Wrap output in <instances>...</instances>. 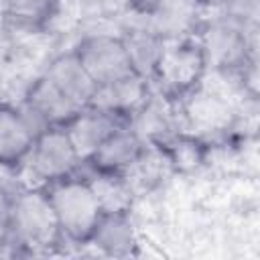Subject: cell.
Here are the masks:
<instances>
[{
  "instance_id": "6da1fadb",
  "label": "cell",
  "mask_w": 260,
  "mask_h": 260,
  "mask_svg": "<svg viewBox=\"0 0 260 260\" xmlns=\"http://www.w3.org/2000/svg\"><path fill=\"white\" fill-rule=\"evenodd\" d=\"M63 234L47 189H24L12 195L8 242L30 252H45L61 244Z\"/></svg>"
},
{
  "instance_id": "7a4b0ae2",
  "label": "cell",
  "mask_w": 260,
  "mask_h": 260,
  "mask_svg": "<svg viewBox=\"0 0 260 260\" xmlns=\"http://www.w3.org/2000/svg\"><path fill=\"white\" fill-rule=\"evenodd\" d=\"M63 238L75 244H87L100 217L102 205L87 179L67 177L47 187Z\"/></svg>"
},
{
  "instance_id": "3957f363",
  "label": "cell",
  "mask_w": 260,
  "mask_h": 260,
  "mask_svg": "<svg viewBox=\"0 0 260 260\" xmlns=\"http://www.w3.org/2000/svg\"><path fill=\"white\" fill-rule=\"evenodd\" d=\"M205 69L207 63L199 41H191V39L165 41L162 55L150 79L158 81L160 91L165 95L183 98L195 91Z\"/></svg>"
},
{
  "instance_id": "277c9868",
  "label": "cell",
  "mask_w": 260,
  "mask_h": 260,
  "mask_svg": "<svg viewBox=\"0 0 260 260\" xmlns=\"http://www.w3.org/2000/svg\"><path fill=\"white\" fill-rule=\"evenodd\" d=\"M30 173L43 183L51 185L61 179L75 175L77 167L83 162L77 154L65 128H47L35 136L32 146L24 158Z\"/></svg>"
},
{
  "instance_id": "5b68a950",
  "label": "cell",
  "mask_w": 260,
  "mask_h": 260,
  "mask_svg": "<svg viewBox=\"0 0 260 260\" xmlns=\"http://www.w3.org/2000/svg\"><path fill=\"white\" fill-rule=\"evenodd\" d=\"M250 28L254 26H244L228 18L211 22L203 30L199 41L207 67L211 65L219 71L246 69V65H250L254 49Z\"/></svg>"
},
{
  "instance_id": "8992f818",
  "label": "cell",
  "mask_w": 260,
  "mask_h": 260,
  "mask_svg": "<svg viewBox=\"0 0 260 260\" xmlns=\"http://www.w3.org/2000/svg\"><path fill=\"white\" fill-rule=\"evenodd\" d=\"M75 55L79 57L95 85H104L124 75L136 73L122 37L116 35H89L77 45Z\"/></svg>"
},
{
  "instance_id": "52a82bcc",
  "label": "cell",
  "mask_w": 260,
  "mask_h": 260,
  "mask_svg": "<svg viewBox=\"0 0 260 260\" xmlns=\"http://www.w3.org/2000/svg\"><path fill=\"white\" fill-rule=\"evenodd\" d=\"M150 95L152 93H150L148 79L142 77L140 73H130L110 83L98 85L89 106L116 114L130 122V118L148 102Z\"/></svg>"
},
{
  "instance_id": "ba28073f",
  "label": "cell",
  "mask_w": 260,
  "mask_h": 260,
  "mask_svg": "<svg viewBox=\"0 0 260 260\" xmlns=\"http://www.w3.org/2000/svg\"><path fill=\"white\" fill-rule=\"evenodd\" d=\"M199 10L195 0H154L142 22L162 41H179L199 26Z\"/></svg>"
},
{
  "instance_id": "9c48e42d",
  "label": "cell",
  "mask_w": 260,
  "mask_h": 260,
  "mask_svg": "<svg viewBox=\"0 0 260 260\" xmlns=\"http://www.w3.org/2000/svg\"><path fill=\"white\" fill-rule=\"evenodd\" d=\"M126 124H130L126 118H120L116 114H110V112H104V110H98V108H91V106H85L65 126V132L69 134L77 154L85 162L91 156V152L114 130H118L120 126H126Z\"/></svg>"
},
{
  "instance_id": "30bf717a",
  "label": "cell",
  "mask_w": 260,
  "mask_h": 260,
  "mask_svg": "<svg viewBox=\"0 0 260 260\" xmlns=\"http://www.w3.org/2000/svg\"><path fill=\"white\" fill-rule=\"evenodd\" d=\"M146 142L130 128V124L114 130L85 160L95 173H118L124 175L136 158L142 154Z\"/></svg>"
},
{
  "instance_id": "8fae6325",
  "label": "cell",
  "mask_w": 260,
  "mask_h": 260,
  "mask_svg": "<svg viewBox=\"0 0 260 260\" xmlns=\"http://www.w3.org/2000/svg\"><path fill=\"white\" fill-rule=\"evenodd\" d=\"M43 75L81 108L89 106L98 87L91 75L87 73V69L83 67V63L79 61V57L75 55V51L55 57Z\"/></svg>"
},
{
  "instance_id": "7c38bea8",
  "label": "cell",
  "mask_w": 260,
  "mask_h": 260,
  "mask_svg": "<svg viewBox=\"0 0 260 260\" xmlns=\"http://www.w3.org/2000/svg\"><path fill=\"white\" fill-rule=\"evenodd\" d=\"M24 102L41 116V120L49 128H65L83 110L79 104L69 100L61 89H57L45 75L37 77L30 83Z\"/></svg>"
},
{
  "instance_id": "4fadbf2b",
  "label": "cell",
  "mask_w": 260,
  "mask_h": 260,
  "mask_svg": "<svg viewBox=\"0 0 260 260\" xmlns=\"http://www.w3.org/2000/svg\"><path fill=\"white\" fill-rule=\"evenodd\" d=\"M87 244H93L106 256L126 258L136 252L138 240L130 219V211H114L102 213L91 238Z\"/></svg>"
},
{
  "instance_id": "5bb4252c",
  "label": "cell",
  "mask_w": 260,
  "mask_h": 260,
  "mask_svg": "<svg viewBox=\"0 0 260 260\" xmlns=\"http://www.w3.org/2000/svg\"><path fill=\"white\" fill-rule=\"evenodd\" d=\"M35 140V132L24 122L18 108L0 104V165L24 162Z\"/></svg>"
},
{
  "instance_id": "9a60e30c",
  "label": "cell",
  "mask_w": 260,
  "mask_h": 260,
  "mask_svg": "<svg viewBox=\"0 0 260 260\" xmlns=\"http://www.w3.org/2000/svg\"><path fill=\"white\" fill-rule=\"evenodd\" d=\"M122 41L126 45V51L130 55L134 71L140 73L142 77L150 79L154 73V67L162 55L165 41L158 35H154L144 22L128 26L126 32L122 35Z\"/></svg>"
},
{
  "instance_id": "2e32d148",
  "label": "cell",
  "mask_w": 260,
  "mask_h": 260,
  "mask_svg": "<svg viewBox=\"0 0 260 260\" xmlns=\"http://www.w3.org/2000/svg\"><path fill=\"white\" fill-rule=\"evenodd\" d=\"M104 213L130 211L132 205V185L124 175L118 173H95L87 179Z\"/></svg>"
},
{
  "instance_id": "e0dca14e",
  "label": "cell",
  "mask_w": 260,
  "mask_h": 260,
  "mask_svg": "<svg viewBox=\"0 0 260 260\" xmlns=\"http://www.w3.org/2000/svg\"><path fill=\"white\" fill-rule=\"evenodd\" d=\"M55 0H4L6 16L18 26L39 28L55 14Z\"/></svg>"
},
{
  "instance_id": "ac0fdd59",
  "label": "cell",
  "mask_w": 260,
  "mask_h": 260,
  "mask_svg": "<svg viewBox=\"0 0 260 260\" xmlns=\"http://www.w3.org/2000/svg\"><path fill=\"white\" fill-rule=\"evenodd\" d=\"M223 10V18L244 26H254L258 18V0H217Z\"/></svg>"
},
{
  "instance_id": "d6986e66",
  "label": "cell",
  "mask_w": 260,
  "mask_h": 260,
  "mask_svg": "<svg viewBox=\"0 0 260 260\" xmlns=\"http://www.w3.org/2000/svg\"><path fill=\"white\" fill-rule=\"evenodd\" d=\"M10 217H12V195H8L0 187V246L8 244Z\"/></svg>"
},
{
  "instance_id": "ffe728a7",
  "label": "cell",
  "mask_w": 260,
  "mask_h": 260,
  "mask_svg": "<svg viewBox=\"0 0 260 260\" xmlns=\"http://www.w3.org/2000/svg\"><path fill=\"white\" fill-rule=\"evenodd\" d=\"M0 91H2V75H0Z\"/></svg>"
},
{
  "instance_id": "44dd1931",
  "label": "cell",
  "mask_w": 260,
  "mask_h": 260,
  "mask_svg": "<svg viewBox=\"0 0 260 260\" xmlns=\"http://www.w3.org/2000/svg\"><path fill=\"white\" fill-rule=\"evenodd\" d=\"M55 2H59V0H55Z\"/></svg>"
}]
</instances>
